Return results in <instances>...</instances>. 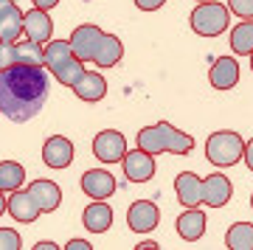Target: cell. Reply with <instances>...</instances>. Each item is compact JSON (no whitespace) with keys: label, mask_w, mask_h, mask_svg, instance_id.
Listing matches in <instances>:
<instances>
[{"label":"cell","mask_w":253,"mask_h":250,"mask_svg":"<svg viewBox=\"0 0 253 250\" xmlns=\"http://www.w3.org/2000/svg\"><path fill=\"white\" fill-rule=\"evenodd\" d=\"M82 191L93 200H107L110 194H116V177L107 169H90L82 174Z\"/></svg>","instance_id":"7c38bea8"},{"label":"cell","mask_w":253,"mask_h":250,"mask_svg":"<svg viewBox=\"0 0 253 250\" xmlns=\"http://www.w3.org/2000/svg\"><path fill=\"white\" fill-rule=\"evenodd\" d=\"M242 161L245 166L253 171V141H245V152H242Z\"/></svg>","instance_id":"4dcf8cb0"},{"label":"cell","mask_w":253,"mask_h":250,"mask_svg":"<svg viewBox=\"0 0 253 250\" xmlns=\"http://www.w3.org/2000/svg\"><path fill=\"white\" fill-rule=\"evenodd\" d=\"M34 250H56V242H37Z\"/></svg>","instance_id":"836d02e7"},{"label":"cell","mask_w":253,"mask_h":250,"mask_svg":"<svg viewBox=\"0 0 253 250\" xmlns=\"http://www.w3.org/2000/svg\"><path fill=\"white\" fill-rule=\"evenodd\" d=\"M158 222H161V211L149 200H135L126 211V225L135 233H152L158 228Z\"/></svg>","instance_id":"ba28073f"},{"label":"cell","mask_w":253,"mask_h":250,"mask_svg":"<svg viewBox=\"0 0 253 250\" xmlns=\"http://www.w3.org/2000/svg\"><path fill=\"white\" fill-rule=\"evenodd\" d=\"M23 34L28 37V40H34V42H51V34H54V23H51V17H48L45 9H31L23 14Z\"/></svg>","instance_id":"8fae6325"},{"label":"cell","mask_w":253,"mask_h":250,"mask_svg":"<svg viewBox=\"0 0 253 250\" xmlns=\"http://www.w3.org/2000/svg\"><path fill=\"white\" fill-rule=\"evenodd\" d=\"M228 17H231L228 6H222L219 0H206L191 11L189 23L200 37H217L228 28Z\"/></svg>","instance_id":"277c9868"},{"label":"cell","mask_w":253,"mask_h":250,"mask_svg":"<svg viewBox=\"0 0 253 250\" xmlns=\"http://www.w3.org/2000/svg\"><path fill=\"white\" fill-rule=\"evenodd\" d=\"M73 56V48L68 40H51L45 42V71L54 73L59 65H65L68 59Z\"/></svg>","instance_id":"cb8c5ba5"},{"label":"cell","mask_w":253,"mask_h":250,"mask_svg":"<svg viewBox=\"0 0 253 250\" xmlns=\"http://www.w3.org/2000/svg\"><path fill=\"white\" fill-rule=\"evenodd\" d=\"M124 152H126V141L118 129H101L93 138V155L101 163H121Z\"/></svg>","instance_id":"52a82bcc"},{"label":"cell","mask_w":253,"mask_h":250,"mask_svg":"<svg viewBox=\"0 0 253 250\" xmlns=\"http://www.w3.org/2000/svg\"><path fill=\"white\" fill-rule=\"evenodd\" d=\"M14 62L20 65H42L45 68V45L34 40H17L14 42Z\"/></svg>","instance_id":"44dd1931"},{"label":"cell","mask_w":253,"mask_h":250,"mask_svg":"<svg viewBox=\"0 0 253 250\" xmlns=\"http://www.w3.org/2000/svg\"><path fill=\"white\" fill-rule=\"evenodd\" d=\"M82 222H84V228L90 233L110 231V225H113V208L104 200H93L90 206L82 211Z\"/></svg>","instance_id":"2e32d148"},{"label":"cell","mask_w":253,"mask_h":250,"mask_svg":"<svg viewBox=\"0 0 253 250\" xmlns=\"http://www.w3.org/2000/svg\"><path fill=\"white\" fill-rule=\"evenodd\" d=\"M138 248H141V250H146V248H149V250H155V248H158V242H152V239H149V242H141Z\"/></svg>","instance_id":"8d00e7d4"},{"label":"cell","mask_w":253,"mask_h":250,"mask_svg":"<svg viewBox=\"0 0 253 250\" xmlns=\"http://www.w3.org/2000/svg\"><path fill=\"white\" fill-rule=\"evenodd\" d=\"M51 82L42 65H9L0 68V113L14 121H31V118L45 107Z\"/></svg>","instance_id":"6da1fadb"},{"label":"cell","mask_w":253,"mask_h":250,"mask_svg":"<svg viewBox=\"0 0 253 250\" xmlns=\"http://www.w3.org/2000/svg\"><path fill=\"white\" fill-rule=\"evenodd\" d=\"M245 152V141L239 132H231V129H219V132L208 135L206 141V158L211 166H234L239 163Z\"/></svg>","instance_id":"3957f363"},{"label":"cell","mask_w":253,"mask_h":250,"mask_svg":"<svg viewBox=\"0 0 253 250\" xmlns=\"http://www.w3.org/2000/svg\"><path fill=\"white\" fill-rule=\"evenodd\" d=\"M93 245L87 239H71L68 242V250H90Z\"/></svg>","instance_id":"1f68e13d"},{"label":"cell","mask_w":253,"mask_h":250,"mask_svg":"<svg viewBox=\"0 0 253 250\" xmlns=\"http://www.w3.org/2000/svg\"><path fill=\"white\" fill-rule=\"evenodd\" d=\"M121 56H124V45H121V40H118L116 34H104L93 62L99 65V68H113V65L121 62Z\"/></svg>","instance_id":"ffe728a7"},{"label":"cell","mask_w":253,"mask_h":250,"mask_svg":"<svg viewBox=\"0 0 253 250\" xmlns=\"http://www.w3.org/2000/svg\"><path fill=\"white\" fill-rule=\"evenodd\" d=\"M14 65V42H3L0 40V68Z\"/></svg>","instance_id":"f1b7e54d"},{"label":"cell","mask_w":253,"mask_h":250,"mask_svg":"<svg viewBox=\"0 0 253 250\" xmlns=\"http://www.w3.org/2000/svg\"><path fill=\"white\" fill-rule=\"evenodd\" d=\"M163 3L166 0H135V6L141 11H158V9H163Z\"/></svg>","instance_id":"f546056e"},{"label":"cell","mask_w":253,"mask_h":250,"mask_svg":"<svg viewBox=\"0 0 253 250\" xmlns=\"http://www.w3.org/2000/svg\"><path fill=\"white\" fill-rule=\"evenodd\" d=\"M208 82H211V87H217V90L236 87V82H239V62L234 56H219L217 62L211 65V71H208Z\"/></svg>","instance_id":"9a60e30c"},{"label":"cell","mask_w":253,"mask_h":250,"mask_svg":"<svg viewBox=\"0 0 253 250\" xmlns=\"http://www.w3.org/2000/svg\"><path fill=\"white\" fill-rule=\"evenodd\" d=\"M26 183V169L17 161H3L0 163V188L3 191H17Z\"/></svg>","instance_id":"d4e9b609"},{"label":"cell","mask_w":253,"mask_h":250,"mask_svg":"<svg viewBox=\"0 0 253 250\" xmlns=\"http://www.w3.org/2000/svg\"><path fill=\"white\" fill-rule=\"evenodd\" d=\"M71 90L76 93V98H82V101H99V98H104V93H107V82H104L101 73L84 71L82 79L76 82Z\"/></svg>","instance_id":"e0dca14e"},{"label":"cell","mask_w":253,"mask_h":250,"mask_svg":"<svg viewBox=\"0 0 253 250\" xmlns=\"http://www.w3.org/2000/svg\"><path fill=\"white\" fill-rule=\"evenodd\" d=\"M177 233H180L186 242H197L203 233H206V214L197 211V208H186L180 216H177Z\"/></svg>","instance_id":"d6986e66"},{"label":"cell","mask_w":253,"mask_h":250,"mask_svg":"<svg viewBox=\"0 0 253 250\" xmlns=\"http://www.w3.org/2000/svg\"><path fill=\"white\" fill-rule=\"evenodd\" d=\"M6 206H9V200L3 197V188H0V216L6 214Z\"/></svg>","instance_id":"d590c367"},{"label":"cell","mask_w":253,"mask_h":250,"mask_svg":"<svg viewBox=\"0 0 253 250\" xmlns=\"http://www.w3.org/2000/svg\"><path fill=\"white\" fill-rule=\"evenodd\" d=\"M23 239L14 228H0V250H20Z\"/></svg>","instance_id":"4316f807"},{"label":"cell","mask_w":253,"mask_h":250,"mask_svg":"<svg viewBox=\"0 0 253 250\" xmlns=\"http://www.w3.org/2000/svg\"><path fill=\"white\" fill-rule=\"evenodd\" d=\"M231 51L239 54V56L253 54V20H242V23L231 31Z\"/></svg>","instance_id":"603a6c76"},{"label":"cell","mask_w":253,"mask_h":250,"mask_svg":"<svg viewBox=\"0 0 253 250\" xmlns=\"http://www.w3.org/2000/svg\"><path fill=\"white\" fill-rule=\"evenodd\" d=\"M251 208H253V194H251Z\"/></svg>","instance_id":"f35d334b"},{"label":"cell","mask_w":253,"mask_h":250,"mask_svg":"<svg viewBox=\"0 0 253 250\" xmlns=\"http://www.w3.org/2000/svg\"><path fill=\"white\" fill-rule=\"evenodd\" d=\"M231 197H234V186H231V180H228L222 171H214V174L203 177V203H206L208 208L228 206Z\"/></svg>","instance_id":"9c48e42d"},{"label":"cell","mask_w":253,"mask_h":250,"mask_svg":"<svg viewBox=\"0 0 253 250\" xmlns=\"http://www.w3.org/2000/svg\"><path fill=\"white\" fill-rule=\"evenodd\" d=\"M197 3H206V0H197Z\"/></svg>","instance_id":"ab89813d"},{"label":"cell","mask_w":253,"mask_h":250,"mask_svg":"<svg viewBox=\"0 0 253 250\" xmlns=\"http://www.w3.org/2000/svg\"><path fill=\"white\" fill-rule=\"evenodd\" d=\"M228 9L234 11L236 17L253 20V0H228Z\"/></svg>","instance_id":"83f0119b"},{"label":"cell","mask_w":253,"mask_h":250,"mask_svg":"<svg viewBox=\"0 0 253 250\" xmlns=\"http://www.w3.org/2000/svg\"><path fill=\"white\" fill-rule=\"evenodd\" d=\"M101 37H104V31H101L99 26L82 23V26L71 34L68 42H71L73 54L79 56L82 62H93V59H96V51H99V45H101Z\"/></svg>","instance_id":"5b68a950"},{"label":"cell","mask_w":253,"mask_h":250,"mask_svg":"<svg viewBox=\"0 0 253 250\" xmlns=\"http://www.w3.org/2000/svg\"><path fill=\"white\" fill-rule=\"evenodd\" d=\"M6 214H11L17 222H34L37 216L42 214L40 211V203H37V197L31 194V191H11L9 197V206H6Z\"/></svg>","instance_id":"5bb4252c"},{"label":"cell","mask_w":253,"mask_h":250,"mask_svg":"<svg viewBox=\"0 0 253 250\" xmlns=\"http://www.w3.org/2000/svg\"><path fill=\"white\" fill-rule=\"evenodd\" d=\"M225 242L231 250H253V225L251 222H236L228 228Z\"/></svg>","instance_id":"484cf974"},{"label":"cell","mask_w":253,"mask_h":250,"mask_svg":"<svg viewBox=\"0 0 253 250\" xmlns=\"http://www.w3.org/2000/svg\"><path fill=\"white\" fill-rule=\"evenodd\" d=\"M11 6H14V0H0V17H3V14H6Z\"/></svg>","instance_id":"e575fe53"},{"label":"cell","mask_w":253,"mask_h":250,"mask_svg":"<svg viewBox=\"0 0 253 250\" xmlns=\"http://www.w3.org/2000/svg\"><path fill=\"white\" fill-rule=\"evenodd\" d=\"M42 161L48 169H68L73 163V143L62 135H51L42 146Z\"/></svg>","instance_id":"30bf717a"},{"label":"cell","mask_w":253,"mask_h":250,"mask_svg":"<svg viewBox=\"0 0 253 250\" xmlns=\"http://www.w3.org/2000/svg\"><path fill=\"white\" fill-rule=\"evenodd\" d=\"M138 146L149 155H163V152L189 155L194 149V138L180 132V129H174L169 121H158V124L144 126L138 132Z\"/></svg>","instance_id":"7a4b0ae2"},{"label":"cell","mask_w":253,"mask_h":250,"mask_svg":"<svg viewBox=\"0 0 253 250\" xmlns=\"http://www.w3.org/2000/svg\"><path fill=\"white\" fill-rule=\"evenodd\" d=\"M28 191L37 197V203H40V211L48 214V211H56L59 203H62V188L56 186L54 180H34Z\"/></svg>","instance_id":"ac0fdd59"},{"label":"cell","mask_w":253,"mask_h":250,"mask_svg":"<svg viewBox=\"0 0 253 250\" xmlns=\"http://www.w3.org/2000/svg\"><path fill=\"white\" fill-rule=\"evenodd\" d=\"M121 169H124V177L129 183H146V180L155 177V155L144 152L141 146L129 149L121 158Z\"/></svg>","instance_id":"8992f818"},{"label":"cell","mask_w":253,"mask_h":250,"mask_svg":"<svg viewBox=\"0 0 253 250\" xmlns=\"http://www.w3.org/2000/svg\"><path fill=\"white\" fill-rule=\"evenodd\" d=\"M174 194L183 208H197L203 203V177H197L194 171H180L174 177Z\"/></svg>","instance_id":"4fadbf2b"},{"label":"cell","mask_w":253,"mask_h":250,"mask_svg":"<svg viewBox=\"0 0 253 250\" xmlns=\"http://www.w3.org/2000/svg\"><path fill=\"white\" fill-rule=\"evenodd\" d=\"M31 3H34L37 9H56V6H59V0H31Z\"/></svg>","instance_id":"d6a6232c"},{"label":"cell","mask_w":253,"mask_h":250,"mask_svg":"<svg viewBox=\"0 0 253 250\" xmlns=\"http://www.w3.org/2000/svg\"><path fill=\"white\" fill-rule=\"evenodd\" d=\"M251 71H253V54H251Z\"/></svg>","instance_id":"74e56055"},{"label":"cell","mask_w":253,"mask_h":250,"mask_svg":"<svg viewBox=\"0 0 253 250\" xmlns=\"http://www.w3.org/2000/svg\"><path fill=\"white\" fill-rule=\"evenodd\" d=\"M20 34H23V11L14 3L3 17H0V40L3 42H17Z\"/></svg>","instance_id":"7402d4cb"}]
</instances>
